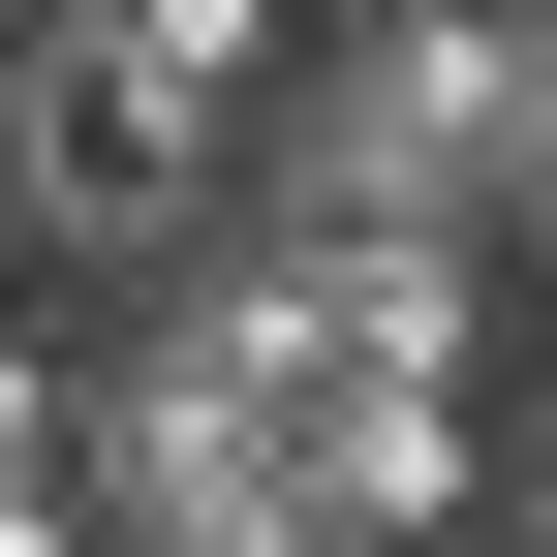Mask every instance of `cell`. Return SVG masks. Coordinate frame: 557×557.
<instances>
[{
    "label": "cell",
    "mask_w": 557,
    "mask_h": 557,
    "mask_svg": "<svg viewBox=\"0 0 557 557\" xmlns=\"http://www.w3.org/2000/svg\"><path fill=\"white\" fill-rule=\"evenodd\" d=\"M465 248H496V278H557V32H527V94H496V186H465Z\"/></svg>",
    "instance_id": "3"
},
{
    "label": "cell",
    "mask_w": 557,
    "mask_h": 557,
    "mask_svg": "<svg viewBox=\"0 0 557 557\" xmlns=\"http://www.w3.org/2000/svg\"><path fill=\"white\" fill-rule=\"evenodd\" d=\"M0 557H62V341L0 310Z\"/></svg>",
    "instance_id": "4"
},
{
    "label": "cell",
    "mask_w": 557,
    "mask_h": 557,
    "mask_svg": "<svg viewBox=\"0 0 557 557\" xmlns=\"http://www.w3.org/2000/svg\"><path fill=\"white\" fill-rule=\"evenodd\" d=\"M0 94H62V124H124L156 186H218L248 94H278V0H0Z\"/></svg>",
    "instance_id": "2"
},
{
    "label": "cell",
    "mask_w": 557,
    "mask_h": 557,
    "mask_svg": "<svg viewBox=\"0 0 557 557\" xmlns=\"http://www.w3.org/2000/svg\"><path fill=\"white\" fill-rule=\"evenodd\" d=\"M496 32H557V0H496Z\"/></svg>",
    "instance_id": "5"
},
{
    "label": "cell",
    "mask_w": 557,
    "mask_h": 557,
    "mask_svg": "<svg viewBox=\"0 0 557 557\" xmlns=\"http://www.w3.org/2000/svg\"><path fill=\"white\" fill-rule=\"evenodd\" d=\"M496 94H527L496 0H278V94H248L218 186H278V218H465L496 186Z\"/></svg>",
    "instance_id": "1"
}]
</instances>
